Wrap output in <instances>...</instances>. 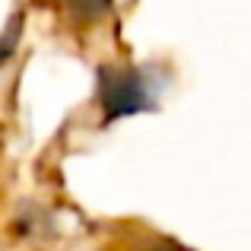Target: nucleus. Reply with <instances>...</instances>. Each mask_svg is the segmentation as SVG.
Listing matches in <instances>:
<instances>
[{"label": "nucleus", "mask_w": 251, "mask_h": 251, "mask_svg": "<svg viewBox=\"0 0 251 251\" xmlns=\"http://www.w3.org/2000/svg\"><path fill=\"white\" fill-rule=\"evenodd\" d=\"M99 102H102L105 121H118L124 115H140V111L156 108L147 80L130 67H102V74H99Z\"/></svg>", "instance_id": "nucleus-1"}, {"label": "nucleus", "mask_w": 251, "mask_h": 251, "mask_svg": "<svg viewBox=\"0 0 251 251\" xmlns=\"http://www.w3.org/2000/svg\"><path fill=\"white\" fill-rule=\"evenodd\" d=\"M70 3H74V10L80 13L83 19H96L99 13L108 6V0H70Z\"/></svg>", "instance_id": "nucleus-2"}, {"label": "nucleus", "mask_w": 251, "mask_h": 251, "mask_svg": "<svg viewBox=\"0 0 251 251\" xmlns=\"http://www.w3.org/2000/svg\"><path fill=\"white\" fill-rule=\"evenodd\" d=\"M147 251H188V248H181V245H169V242H159V245H153V248H147Z\"/></svg>", "instance_id": "nucleus-3"}, {"label": "nucleus", "mask_w": 251, "mask_h": 251, "mask_svg": "<svg viewBox=\"0 0 251 251\" xmlns=\"http://www.w3.org/2000/svg\"><path fill=\"white\" fill-rule=\"evenodd\" d=\"M10 51H13V45H3V42H0V64L10 57Z\"/></svg>", "instance_id": "nucleus-4"}]
</instances>
